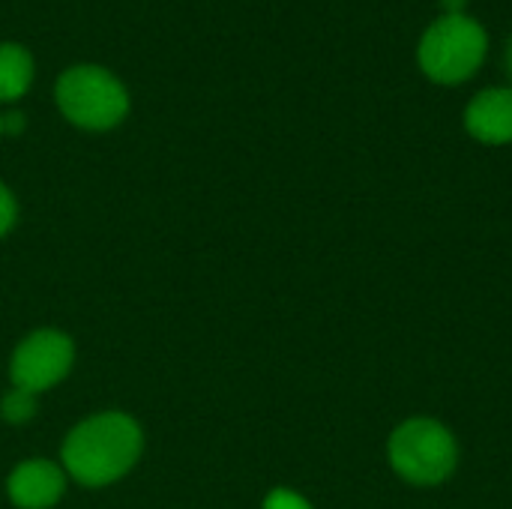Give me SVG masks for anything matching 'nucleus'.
Here are the masks:
<instances>
[{"label":"nucleus","mask_w":512,"mask_h":509,"mask_svg":"<svg viewBox=\"0 0 512 509\" xmlns=\"http://www.w3.org/2000/svg\"><path fill=\"white\" fill-rule=\"evenodd\" d=\"M144 450L141 426L123 411H105L81 420L63 441L60 459L66 477L87 489L123 480Z\"/></svg>","instance_id":"1"},{"label":"nucleus","mask_w":512,"mask_h":509,"mask_svg":"<svg viewBox=\"0 0 512 509\" xmlns=\"http://www.w3.org/2000/svg\"><path fill=\"white\" fill-rule=\"evenodd\" d=\"M489 30L471 12L438 15L417 42V66L438 87L468 84L489 57Z\"/></svg>","instance_id":"2"},{"label":"nucleus","mask_w":512,"mask_h":509,"mask_svg":"<svg viewBox=\"0 0 512 509\" xmlns=\"http://www.w3.org/2000/svg\"><path fill=\"white\" fill-rule=\"evenodd\" d=\"M387 462L399 480L417 489L444 486L459 468V441L432 417H411L387 438Z\"/></svg>","instance_id":"3"},{"label":"nucleus","mask_w":512,"mask_h":509,"mask_svg":"<svg viewBox=\"0 0 512 509\" xmlns=\"http://www.w3.org/2000/svg\"><path fill=\"white\" fill-rule=\"evenodd\" d=\"M54 99L60 114L87 132H108L120 126L129 114L126 84L96 63H78L60 72L54 84Z\"/></svg>","instance_id":"4"},{"label":"nucleus","mask_w":512,"mask_h":509,"mask_svg":"<svg viewBox=\"0 0 512 509\" xmlns=\"http://www.w3.org/2000/svg\"><path fill=\"white\" fill-rule=\"evenodd\" d=\"M75 363V345L63 330L42 327L30 333L27 339L18 342L9 360V378L12 387L30 390V393H45L57 387Z\"/></svg>","instance_id":"5"},{"label":"nucleus","mask_w":512,"mask_h":509,"mask_svg":"<svg viewBox=\"0 0 512 509\" xmlns=\"http://www.w3.org/2000/svg\"><path fill=\"white\" fill-rule=\"evenodd\" d=\"M465 132L486 144V147H507L512 144V87H483L474 93L462 111Z\"/></svg>","instance_id":"6"},{"label":"nucleus","mask_w":512,"mask_h":509,"mask_svg":"<svg viewBox=\"0 0 512 509\" xmlns=\"http://www.w3.org/2000/svg\"><path fill=\"white\" fill-rule=\"evenodd\" d=\"M63 492H66V471L63 465H54L48 459L21 462L6 480V495L18 509L57 507Z\"/></svg>","instance_id":"7"},{"label":"nucleus","mask_w":512,"mask_h":509,"mask_svg":"<svg viewBox=\"0 0 512 509\" xmlns=\"http://www.w3.org/2000/svg\"><path fill=\"white\" fill-rule=\"evenodd\" d=\"M33 84V57L18 42H0V102H18Z\"/></svg>","instance_id":"8"},{"label":"nucleus","mask_w":512,"mask_h":509,"mask_svg":"<svg viewBox=\"0 0 512 509\" xmlns=\"http://www.w3.org/2000/svg\"><path fill=\"white\" fill-rule=\"evenodd\" d=\"M36 408H39L36 393L12 387V390L3 396V402H0V417H3L6 423H12V426H21V423H30V420L36 417Z\"/></svg>","instance_id":"9"},{"label":"nucleus","mask_w":512,"mask_h":509,"mask_svg":"<svg viewBox=\"0 0 512 509\" xmlns=\"http://www.w3.org/2000/svg\"><path fill=\"white\" fill-rule=\"evenodd\" d=\"M264 509H312V504L303 495L291 492V489H273L264 498Z\"/></svg>","instance_id":"10"},{"label":"nucleus","mask_w":512,"mask_h":509,"mask_svg":"<svg viewBox=\"0 0 512 509\" xmlns=\"http://www.w3.org/2000/svg\"><path fill=\"white\" fill-rule=\"evenodd\" d=\"M15 219H18V201L9 192V186L0 183V237H6L12 231Z\"/></svg>","instance_id":"11"},{"label":"nucleus","mask_w":512,"mask_h":509,"mask_svg":"<svg viewBox=\"0 0 512 509\" xmlns=\"http://www.w3.org/2000/svg\"><path fill=\"white\" fill-rule=\"evenodd\" d=\"M24 126H27V117H24L21 111H6V114H0V129H3V135H21Z\"/></svg>","instance_id":"12"},{"label":"nucleus","mask_w":512,"mask_h":509,"mask_svg":"<svg viewBox=\"0 0 512 509\" xmlns=\"http://www.w3.org/2000/svg\"><path fill=\"white\" fill-rule=\"evenodd\" d=\"M441 15H465L471 9V0H438Z\"/></svg>","instance_id":"13"},{"label":"nucleus","mask_w":512,"mask_h":509,"mask_svg":"<svg viewBox=\"0 0 512 509\" xmlns=\"http://www.w3.org/2000/svg\"><path fill=\"white\" fill-rule=\"evenodd\" d=\"M504 69H507V78H510V87H512V33H510V39H507V51H504Z\"/></svg>","instance_id":"14"},{"label":"nucleus","mask_w":512,"mask_h":509,"mask_svg":"<svg viewBox=\"0 0 512 509\" xmlns=\"http://www.w3.org/2000/svg\"><path fill=\"white\" fill-rule=\"evenodd\" d=\"M0 135H3V129H0Z\"/></svg>","instance_id":"15"}]
</instances>
